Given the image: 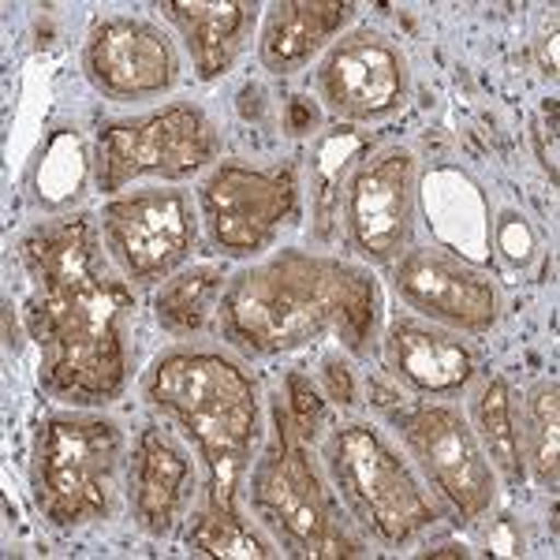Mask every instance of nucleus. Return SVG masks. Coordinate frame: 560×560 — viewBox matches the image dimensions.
I'll return each mask as SVG.
<instances>
[{"instance_id": "3", "label": "nucleus", "mask_w": 560, "mask_h": 560, "mask_svg": "<svg viewBox=\"0 0 560 560\" xmlns=\"http://www.w3.org/2000/svg\"><path fill=\"white\" fill-rule=\"evenodd\" d=\"M142 400L198 448L206 464V504L240 512V490L261 441L255 374L224 348L176 345L142 374Z\"/></svg>"}, {"instance_id": "2", "label": "nucleus", "mask_w": 560, "mask_h": 560, "mask_svg": "<svg viewBox=\"0 0 560 560\" xmlns=\"http://www.w3.org/2000/svg\"><path fill=\"white\" fill-rule=\"evenodd\" d=\"M382 325V292L366 266L277 250L229 277L217 306V332L243 355H288L337 337L351 355L374 348Z\"/></svg>"}, {"instance_id": "7", "label": "nucleus", "mask_w": 560, "mask_h": 560, "mask_svg": "<svg viewBox=\"0 0 560 560\" xmlns=\"http://www.w3.org/2000/svg\"><path fill=\"white\" fill-rule=\"evenodd\" d=\"M221 158V131L195 102H173L139 116L105 120L94 139V187L116 198L142 176L191 179Z\"/></svg>"}, {"instance_id": "26", "label": "nucleus", "mask_w": 560, "mask_h": 560, "mask_svg": "<svg viewBox=\"0 0 560 560\" xmlns=\"http://www.w3.org/2000/svg\"><path fill=\"white\" fill-rule=\"evenodd\" d=\"M535 150L541 168L549 173V179L557 184V105L549 102L535 120Z\"/></svg>"}, {"instance_id": "16", "label": "nucleus", "mask_w": 560, "mask_h": 560, "mask_svg": "<svg viewBox=\"0 0 560 560\" xmlns=\"http://www.w3.org/2000/svg\"><path fill=\"white\" fill-rule=\"evenodd\" d=\"M388 377L419 396H459L482 374V355L459 332L427 318H396L382 345Z\"/></svg>"}, {"instance_id": "22", "label": "nucleus", "mask_w": 560, "mask_h": 560, "mask_svg": "<svg viewBox=\"0 0 560 560\" xmlns=\"http://www.w3.org/2000/svg\"><path fill=\"white\" fill-rule=\"evenodd\" d=\"M523 464L530 467L541 490H557V456H560V385L557 377H538L527 388L520 415Z\"/></svg>"}, {"instance_id": "19", "label": "nucleus", "mask_w": 560, "mask_h": 560, "mask_svg": "<svg viewBox=\"0 0 560 560\" xmlns=\"http://www.w3.org/2000/svg\"><path fill=\"white\" fill-rule=\"evenodd\" d=\"M471 427L478 433L486 459L493 464V471L509 486H520L527 478V464H523V445H520V427H516V393H512L509 377L490 374L482 377L471 396Z\"/></svg>"}, {"instance_id": "15", "label": "nucleus", "mask_w": 560, "mask_h": 560, "mask_svg": "<svg viewBox=\"0 0 560 560\" xmlns=\"http://www.w3.org/2000/svg\"><path fill=\"white\" fill-rule=\"evenodd\" d=\"M198 471L173 430L147 422L128 448V504L150 538H168L187 520Z\"/></svg>"}, {"instance_id": "24", "label": "nucleus", "mask_w": 560, "mask_h": 560, "mask_svg": "<svg viewBox=\"0 0 560 560\" xmlns=\"http://www.w3.org/2000/svg\"><path fill=\"white\" fill-rule=\"evenodd\" d=\"M86 168H94V161H86L83 139L75 135V128H65L49 139V150H45L42 165H38V198L45 210H65L68 202H75L83 195V179Z\"/></svg>"}, {"instance_id": "13", "label": "nucleus", "mask_w": 560, "mask_h": 560, "mask_svg": "<svg viewBox=\"0 0 560 560\" xmlns=\"http://www.w3.org/2000/svg\"><path fill=\"white\" fill-rule=\"evenodd\" d=\"M83 71L108 102H150L179 83V52L158 23L102 15L86 34Z\"/></svg>"}, {"instance_id": "28", "label": "nucleus", "mask_w": 560, "mask_h": 560, "mask_svg": "<svg viewBox=\"0 0 560 560\" xmlns=\"http://www.w3.org/2000/svg\"><path fill=\"white\" fill-rule=\"evenodd\" d=\"M325 396L337 404H355V385H351V370L340 363V355L325 359Z\"/></svg>"}, {"instance_id": "8", "label": "nucleus", "mask_w": 560, "mask_h": 560, "mask_svg": "<svg viewBox=\"0 0 560 560\" xmlns=\"http://www.w3.org/2000/svg\"><path fill=\"white\" fill-rule=\"evenodd\" d=\"M303 202L300 161L255 168L243 161H217L198 187L206 236L224 258H258L295 224Z\"/></svg>"}, {"instance_id": "6", "label": "nucleus", "mask_w": 560, "mask_h": 560, "mask_svg": "<svg viewBox=\"0 0 560 560\" xmlns=\"http://www.w3.org/2000/svg\"><path fill=\"white\" fill-rule=\"evenodd\" d=\"M322 459L337 501L359 530L385 549H404L441 523L427 482L374 422H337L322 438Z\"/></svg>"}, {"instance_id": "20", "label": "nucleus", "mask_w": 560, "mask_h": 560, "mask_svg": "<svg viewBox=\"0 0 560 560\" xmlns=\"http://www.w3.org/2000/svg\"><path fill=\"white\" fill-rule=\"evenodd\" d=\"M224 277L221 266H191L179 269L176 277H168L161 284V292L153 295V318H158L161 329L168 337H198L213 318L217 306H221L224 295Z\"/></svg>"}, {"instance_id": "27", "label": "nucleus", "mask_w": 560, "mask_h": 560, "mask_svg": "<svg viewBox=\"0 0 560 560\" xmlns=\"http://www.w3.org/2000/svg\"><path fill=\"white\" fill-rule=\"evenodd\" d=\"M497 247H501L512 261H527L530 250H535V236H530L527 224H523L520 236H516V213H504L501 221H497Z\"/></svg>"}, {"instance_id": "1", "label": "nucleus", "mask_w": 560, "mask_h": 560, "mask_svg": "<svg viewBox=\"0 0 560 560\" xmlns=\"http://www.w3.org/2000/svg\"><path fill=\"white\" fill-rule=\"evenodd\" d=\"M31 280L26 332L38 345V382L68 408H108L131 374L135 292L113 266L102 224L68 213L34 224L20 240Z\"/></svg>"}, {"instance_id": "23", "label": "nucleus", "mask_w": 560, "mask_h": 560, "mask_svg": "<svg viewBox=\"0 0 560 560\" xmlns=\"http://www.w3.org/2000/svg\"><path fill=\"white\" fill-rule=\"evenodd\" d=\"M187 546H191L195 557H224V560H250V557L261 560L280 553L277 541L250 527L240 512H221L210 509V504L191 516Z\"/></svg>"}, {"instance_id": "29", "label": "nucleus", "mask_w": 560, "mask_h": 560, "mask_svg": "<svg viewBox=\"0 0 560 560\" xmlns=\"http://www.w3.org/2000/svg\"><path fill=\"white\" fill-rule=\"evenodd\" d=\"M549 31L538 38V65L549 79L557 75V8H549Z\"/></svg>"}, {"instance_id": "12", "label": "nucleus", "mask_w": 560, "mask_h": 560, "mask_svg": "<svg viewBox=\"0 0 560 560\" xmlns=\"http://www.w3.org/2000/svg\"><path fill=\"white\" fill-rule=\"evenodd\" d=\"M318 102L345 124L388 120L411 90V65L400 42L377 26L340 34L314 71Z\"/></svg>"}, {"instance_id": "11", "label": "nucleus", "mask_w": 560, "mask_h": 560, "mask_svg": "<svg viewBox=\"0 0 560 560\" xmlns=\"http://www.w3.org/2000/svg\"><path fill=\"white\" fill-rule=\"evenodd\" d=\"M345 232L355 255L370 266H393L411 250L415 236V210H419V158L388 142L370 150L351 168L345 191Z\"/></svg>"}, {"instance_id": "9", "label": "nucleus", "mask_w": 560, "mask_h": 560, "mask_svg": "<svg viewBox=\"0 0 560 560\" xmlns=\"http://www.w3.org/2000/svg\"><path fill=\"white\" fill-rule=\"evenodd\" d=\"M388 422L400 433L419 475L459 520L478 523L490 516L497 504V471L478 445L467 411L427 396V400H400L396 408H388Z\"/></svg>"}, {"instance_id": "10", "label": "nucleus", "mask_w": 560, "mask_h": 560, "mask_svg": "<svg viewBox=\"0 0 560 560\" xmlns=\"http://www.w3.org/2000/svg\"><path fill=\"white\" fill-rule=\"evenodd\" d=\"M97 224L113 266L135 288L165 284L198 247V213L179 187H142L108 198Z\"/></svg>"}, {"instance_id": "14", "label": "nucleus", "mask_w": 560, "mask_h": 560, "mask_svg": "<svg viewBox=\"0 0 560 560\" xmlns=\"http://www.w3.org/2000/svg\"><path fill=\"white\" fill-rule=\"evenodd\" d=\"M393 288L415 314L453 332L482 337L501 322V288L471 261L441 247H411L393 261Z\"/></svg>"}, {"instance_id": "17", "label": "nucleus", "mask_w": 560, "mask_h": 560, "mask_svg": "<svg viewBox=\"0 0 560 560\" xmlns=\"http://www.w3.org/2000/svg\"><path fill=\"white\" fill-rule=\"evenodd\" d=\"M158 12L179 31L191 52L195 75L202 83H213L250 45L261 8L250 0H168L158 4Z\"/></svg>"}, {"instance_id": "25", "label": "nucleus", "mask_w": 560, "mask_h": 560, "mask_svg": "<svg viewBox=\"0 0 560 560\" xmlns=\"http://www.w3.org/2000/svg\"><path fill=\"white\" fill-rule=\"evenodd\" d=\"M284 411L288 419H292V427L303 433L306 441H314V433H318V422H322V393L311 385V377L303 374H288L284 382Z\"/></svg>"}, {"instance_id": "18", "label": "nucleus", "mask_w": 560, "mask_h": 560, "mask_svg": "<svg viewBox=\"0 0 560 560\" xmlns=\"http://www.w3.org/2000/svg\"><path fill=\"white\" fill-rule=\"evenodd\" d=\"M351 0H277L266 8L258 38V60L273 75H295L329 49L345 26L355 20Z\"/></svg>"}, {"instance_id": "4", "label": "nucleus", "mask_w": 560, "mask_h": 560, "mask_svg": "<svg viewBox=\"0 0 560 560\" xmlns=\"http://www.w3.org/2000/svg\"><path fill=\"white\" fill-rule=\"evenodd\" d=\"M128 490V438L94 408L49 411L31 448V493L52 530L108 523Z\"/></svg>"}, {"instance_id": "21", "label": "nucleus", "mask_w": 560, "mask_h": 560, "mask_svg": "<svg viewBox=\"0 0 560 560\" xmlns=\"http://www.w3.org/2000/svg\"><path fill=\"white\" fill-rule=\"evenodd\" d=\"M370 153V135L355 128H332L318 139L311 153V210H314V236L322 243L332 236V224L340 217V187L348 184L351 168Z\"/></svg>"}, {"instance_id": "5", "label": "nucleus", "mask_w": 560, "mask_h": 560, "mask_svg": "<svg viewBox=\"0 0 560 560\" xmlns=\"http://www.w3.org/2000/svg\"><path fill=\"white\" fill-rule=\"evenodd\" d=\"M273 427L266 448L247 471V504L280 546L292 557H363L366 538L340 520L337 493L325 486L318 467L311 464L306 438L292 427L280 396L273 400Z\"/></svg>"}]
</instances>
